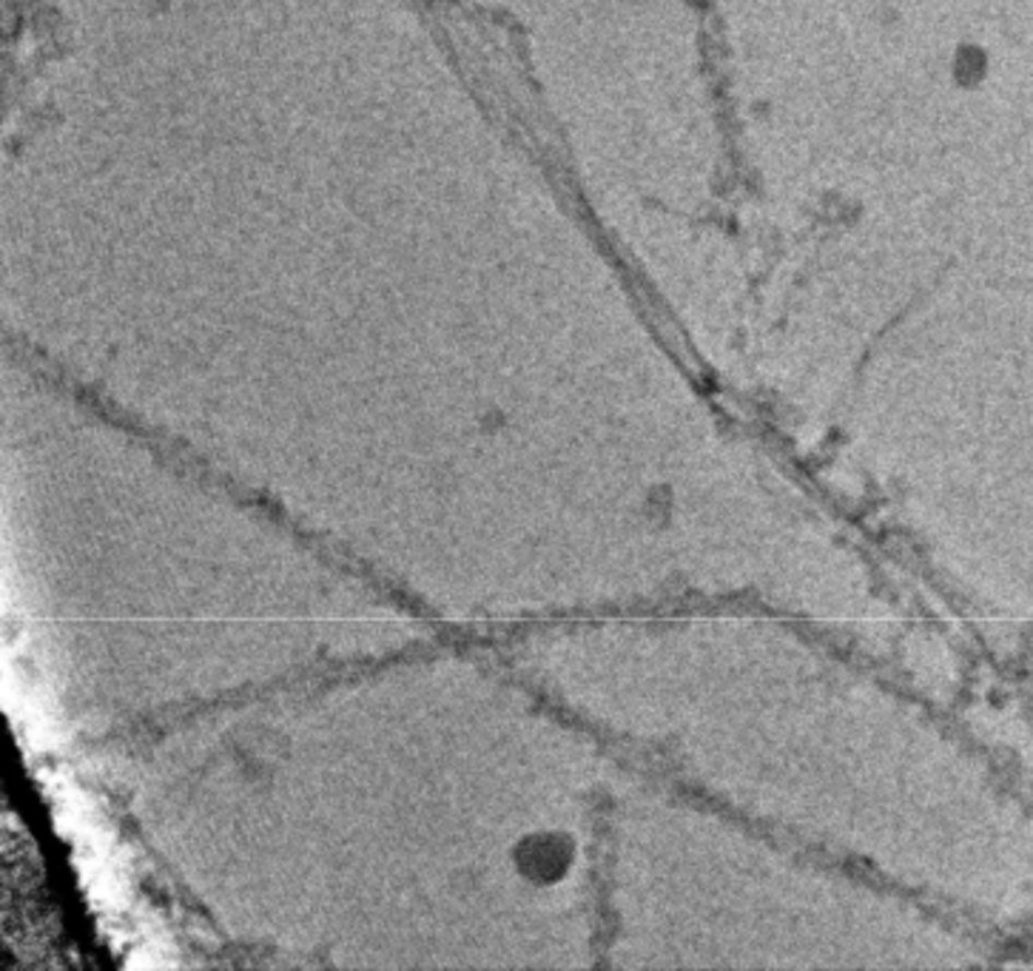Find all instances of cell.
Listing matches in <instances>:
<instances>
[{
    "mask_svg": "<svg viewBox=\"0 0 1033 971\" xmlns=\"http://www.w3.org/2000/svg\"><path fill=\"white\" fill-rule=\"evenodd\" d=\"M527 872L538 880H553V877L561 875L567 869V863H570V849L567 843L553 841V838H538L527 846Z\"/></svg>",
    "mask_w": 1033,
    "mask_h": 971,
    "instance_id": "cell-1",
    "label": "cell"
}]
</instances>
